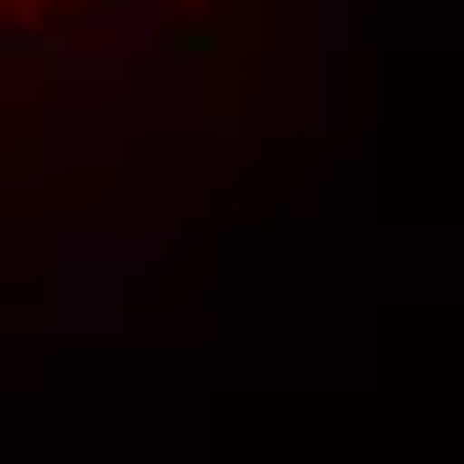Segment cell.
<instances>
[{
    "mask_svg": "<svg viewBox=\"0 0 464 464\" xmlns=\"http://www.w3.org/2000/svg\"><path fill=\"white\" fill-rule=\"evenodd\" d=\"M0 53H53V32L22 22V11H0Z\"/></svg>",
    "mask_w": 464,
    "mask_h": 464,
    "instance_id": "6da1fadb",
    "label": "cell"
}]
</instances>
